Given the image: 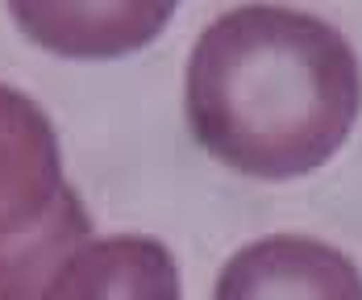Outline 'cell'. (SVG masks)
Segmentation results:
<instances>
[{
	"label": "cell",
	"mask_w": 362,
	"mask_h": 300,
	"mask_svg": "<svg viewBox=\"0 0 362 300\" xmlns=\"http://www.w3.org/2000/svg\"><path fill=\"white\" fill-rule=\"evenodd\" d=\"M34 300H180V267L146 233L88 238L50 271Z\"/></svg>",
	"instance_id": "4"
},
{
	"label": "cell",
	"mask_w": 362,
	"mask_h": 300,
	"mask_svg": "<svg viewBox=\"0 0 362 300\" xmlns=\"http://www.w3.org/2000/svg\"><path fill=\"white\" fill-rule=\"evenodd\" d=\"M88 238L92 217L63 175L50 117L0 83V300H34Z\"/></svg>",
	"instance_id": "2"
},
{
	"label": "cell",
	"mask_w": 362,
	"mask_h": 300,
	"mask_svg": "<svg viewBox=\"0 0 362 300\" xmlns=\"http://www.w3.org/2000/svg\"><path fill=\"white\" fill-rule=\"evenodd\" d=\"M183 109L196 142L217 163L250 180H296L350 138L362 109V67L325 17L242 4L192 42Z\"/></svg>",
	"instance_id": "1"
},
{
	"label": "cell",
	"mask_w": 362,
	"mask_h": 300,
	"mask_svg": "<svg viewBox=\"0 0 362 300\" xmlns=\"http://www.w3.org/2000/svg\"><path fill=\"white\" fill-rule=\"evenodd\" d=\"M213 300H362V271L329 242L271 233L221 267Z\"/></svg>",
	"instance_id": "3"
},
{
	"label": "cell",
	"mask_w": 362,
	"mask_h": 300,
	"mask_svg": "<svg viewBox=\"0 0 362 300\" xmlns=\"http://www.w3.org/2000/svg\"><path fill=\"white\" fill-rule=\"evenodd\" d=\"M8 13L59 54H125L158 34L175 4H8Z\"/></svg>",
	"instance_id": "5"
}]
</instances>
